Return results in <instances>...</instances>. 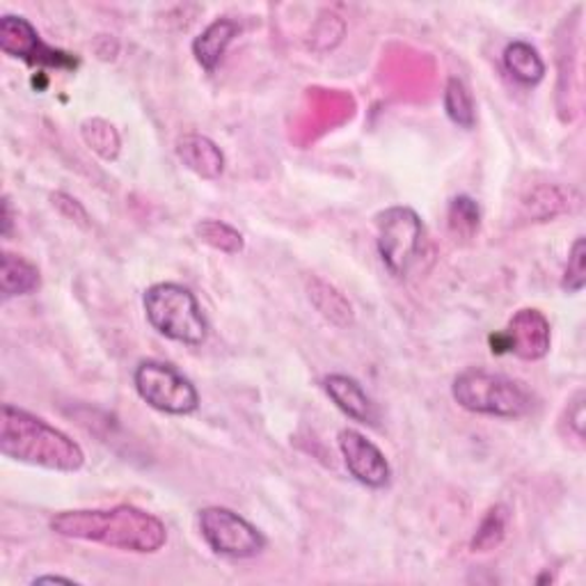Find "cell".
<instances>
[{
    "label": "cell",
    "instance_id": "30bf717a",
    "mask_svg": "<svg viewBox=\"0 0 586 586\" xmlns=\"http://www.w3.org/2000/svg\"><path fill=\"white\" fill-rule=\"evenodd\" d=\"M339 451L344 456L346 470L356 481L367 488H385L393 481V467L385 454L356 428H341L337 436Z\"/></svg>",
    "mask_w": 586,
    "mask_h": 586
},
{
    "label": "cell",
    "instance_id": "8992f818",
    "mask_svg": "<svg viewBox=\"0 0 586 586\" xmlns=\"http://www.w3.org/2000/svg\"><path fill=\"white\" fill-rule=\"evenodd\" d=\"M138 397L153 410L166 415H190L200 408V393L175 365L163 360H142L133 371Z\"/></svg>",
    "mask_w": 586,
    "mask_h": 586
},
{
    "label": "cell",
    "instance_id": "603a6c76",
    "mask_svg": "<svg viewBox=\"0 0 586 586\" xmlns=\"http://www.w3.org/2000/svg\"><path fill=\"white\" fill-rule=\"evenodd\" d=\"M51 202H53V207L67 220H71L76 225H81V227H90V216H88L86 207L81 202H78L76 198H71V195H67V192H53L51 195Z\"/></svg>",
    "mask_w": 586,
    "mask_h": 586
},
{
    "label": "cell",
    "instance_id": "44dd1931",
    "mask_svg": "<svg viewBox=\"0 0 586 586\" xmlns=\"http://www.w3.org/2000/svg\"><path fill=\"white\" fill-rule=\"evenodd\" d=\"M447 220H449V229L454 237L473 239L481 225L479 205L473 198H467V195H458V198L449 202Z\"/></svg>",
    "mask_w": 586,
    "mask_h": 586
},
{
    "label": "cell",
    "instance_id": "2e32d148",
    "mask_svg": "<svg viewBox=\"0 0 586 586\" xmlns=\"http://www.w3.org/2000/svg\"><path fill=\"white\" fill-rule=\"evenodd\" d=\"M501 60L506 71L523 86H538L545 78V62L529 42H511L504 49Z\"/></svg>",
    "mask_w": 586,
    "mask_h": 586
},
{
    "label": "cell",
    "instance_id": "484cf974",
    "mask_svg": "<svg viewBox=\"0 0 586 586\" xmlns=\"http://www.w3.org/2000/svg\"><path fill=\"white\" fill-rule=\"evenodd\" d=\"M49 582H62V584H76V579L71 577H60V575H42V577H34L32 584H49Z\"/></svg>",
    "mask_w": 586,
    "mask_h": 586
},
{
    "label": "cell",
    "instance_id": "52a82bcc",
    "mask_svg": "<svg viewBox=\"0 0 586 586\" xmlns=\"http://www.w3.org/2000/svg\"><path fill=\"white\" fill-rule=\"evenodd\" d=\"M198 527L205 543L220 557L252 559L266 550V536L227 506H207L198 516Z\"/></svg>",
    "mask_w": 586,
    "mask_h": 586
},
{
    "label": "cell",
    "instance_id": "277c9868",
    "mask_svg": "<svg viewBox=\"0 0 586 586\" xmlns=\"http://www.w3.org/2000/svg\"><path fill=\"white\" fill-rule=\"evenodd\" d=\"M142 307L149 326L166 339L186 346H202L209 337V321L202 305L198 296L183 285H151L142 296Z\"/></svg>",
    "mask_w": 586,
    "mask_h": 586
},
{
    "label": "cell",
    "instance_id": "3957f363",
    "mask_svg": "<svg viewBox=\"0 0 586 586\" xmlns=\"http://www.w3.org/2000/svg\"><path fill=\"white\" fill-rule=\"evenodd\" d=\"M451 397L467 413L499 419H518L534 408V395L525 383L477 367L454 378Z\"/></svg>",
    "mask_w": 586,
    "mask_h": 586
},
{
    "label": "cell",
    "instance_id": "5bb4252c",
    "mask_svg": "<svg viewBox=\"0 0 586 586\" xmlns=\"http://www.w3.org/2000/svg\"><path fill=\"white\" fill-rule=\"evenodd\" d=\"M42 278H39V268L12 252H3L0 257V294L3 300L28 296L39 289Z\"/></svg>",
    "mask_w": 586,
    "mask_h": 586
},
{
    "label": "cell",
    "instance_id": "ba28073f",
    "mask_svg": "<svg viewBox=\"0 0 586 586\" xmlns=\"http://www.w3.org/2000/svg\"><path fill=\"white\" fill-rule=\"evenodd\" d=\"M553 348V328L548 317L536 307H523L506 324L504 332L493 337V350H506L525 362L543 360Z\"/></svg>",
    "mask_w": 586,
    "mask_h": 586
},
{
    "label": "cell",
    "instance_id": "cb8c5ba5",
    "mask_svg": "<svg viewBox=\"0 0 586 586\" xmlns=\"http://www.w3.org/2000/svg\"><path fill=\"white\" fill-rule=\"evenodd\" d=\"M573 410H568V419H570V426L575 436L582 440L584 438V393H577L573 406Z\"/></svg>",
    "mask_w": 586,
    "mask_h": 586
},
{
    "label": "cell",
    "instance_id": "e0dca14e",
    "mask_svg": "<svg viewBox=\"0 0 586 586\" xmlns=\"http://www.w3.org/2000/svg\"><path fill=\"white\" fill-rule=\"evenodd\" d=\"M195 237H198L200 244L225 255H239L246 250L244 234L222 220H213V218L200 220L195 225Z\"/></svg>",
    "mask_w": 586,
    "mask_h": 586
},
{
    "label": "cell",
    "instance_id": "8fae6325",
    "mask_svg": "<svg viewBox=\"0 0 586 586\" xmlns=\"http://www.w3.org/2000/svg\"><path fill=\"white\" fill-rule=\"evenodd\" d=\"M324 389L330 401L346 417L369 426L378 424V408L356 378H350L346 374H330L324 378Z\"/></svg>",
    "mask_w": 586,
    "mask_h": 586
},
{
    "label": "cell",
    "instance_id": "ffe728a7",
    "mask_svg": "<svg viewBox=\"0 0 586 586\" xmlns=\"http://www.w3.org/2000/svg\"><path fill=\"white\" fill-rule=\"evenodd\" d=\"M81 136H83L86 145L106 161L117 159V153H120V147H122L120 133L115 131V127L110 122L101 120V117H95V120H86L81 127Z\"/></svg>",
    "mask_w": 586,
    "mask_h": 586
},
{
    "label": "cell",
    "instance_id": "d4e9b609",
    "mask_svg": "<svg viewBox=\"0 0 586 586\" xmlns=\"http://www.w3.org/2000/svg\"><path fill=\"white\" fill-rule=\"evenodd\" d=\"M12 231V202L10 198H3V237L8 239Z\"/></svg>",
    "mask_w": 586,
    "mask_h": 586
},
{
    "label": "cell",
    "instance_id": "7402d4cb",
    "mask_svg": "<svg viewBox=\"0 0 586 586\" xmlns=\"http://www.w3.org/2000/svg\"><path fill=\"white\" fill-rule=\"evenodd\" d=\"M586 285V241L577 237L568 252V264L562 276V289L566 294H579Z\"/></svg>",
    "mask_w": 586,
    "mask_h": 586
},
{
    "label": "cell",
    "instance_id": "4fadbf2b",
    "mask_svg": "<svg viewBox=\"0 0 586 586\" xmlns=\"http://www.w3.org/2000/svg\"><path fill=\"white\" fill-rule=\"evenodd\" d=\"M241 26L231 19H216L209 23L192 42V56L205 71H216V67L222 62L229 44L239 37Z\"/></svg>",
    "mask_w": 586,
    "mask_h": 586
},
{
    "label": "cell",
    "instance_id": "6da1fadb",
    "mask_svg": "<svg viewBox=\"0 0 586 586\" xmlns=\"http://www.w3.org/2000/svg\"><path fill=\"white\" fill-rule=\"evenodd\" d=\"M49 527L64 538L97 543L103 548L133 555H156L168 543L166 523L133 504H117L110 509L60 511L51 518Z\"/></svg>",
    "mask_w": 586,
    "mask_h": 586
},
{
    "label": "cell",
    "instance_id": "7a4b0ae2",
    "mask_svg": "<svg viewBox=\"0 0 586 586\" xmlns=\"http://www.w3.org/2000/svg\"><path fill=\"white\" fill-rule=\"evenodd\" d=\"M0 454L17 463L64 475L78 473L86 465L81 445L47 419L12 404H6L0 410Z\"/></svg>",
    "mask_w": 586,
    "mask_h": 586
},
{
    "label": "cell",
    "instance_id": "9a60e30c",
    "mask_svg": "<svg viewBox=\"0 0 586 586\" xmlns=\"http://www.w3.org/2000/svg\"><path fill=\"white\" fill-rule=\"evenodd\" d=\"M307 294L311 305L319 309V315L326 317L330 324L339 326V328H348L354 326L356 317H354V307L344 298L341 291H337L332 285L315 278L309 280L307 285Z\"/></svg>",
    "mask_w": 586,
    "mask_h": 586
},
{
    "label": "cell",
    "instance_id": "ac0fdd59",
    "mask_svg": "<svg viewBox=\"0 0 586 586\" xmlns=\"http://www.w3.org/2000/svg\"><path fill=\"white\" fill-rule=\"evenodd\" d=\"M443 103H445L447 117L456 127H460L465 131L475 129V125H477L475 99H473L470 90H467V86L460 81V78H449L447 86H445Z\"/></svg>",
    "mask_w": 586,
    "mask_h": 586
},
{
    "label": "cell",
    "instance_id": "d6986e66",
    "mask_svg": "<svg viewBox=\"0 0 586 586\" xmlns=\"http://www.w3.org/2000/svg\"><path fill=\"white\" fill-rule=\"evenodd\" d=\"M506 527H509V509L504 504H495L493 509H488L481 525L477 527L475 538L470 540L473 553H490L499 548L506 536Z\"/></svg>",
    "mask_w": 586,
    "mask_h": 586
},
{
    "label": "cell",
    "instance_id": "5b68a950",
    "mask_svg": "<svg viewBox=\"0 0 586 586\" xmlns=\"http://www.w3.org/2000/svg\"><path fill=\"white\" fill-rule=\"evenodd\" d=\"M426 246L421 218L410 207H389L376 216V248L395 278H408Z\"/></svg>",
    "mask_w": 586,
    "mask_h": 586
},
{
    "label": "cell",
    "instance_id": "9c48e42d",
    "mask_svg": "<svg viewBox=\"0 0 586 586\" xmlns=\"http://www.w3.org/2000/svg\"><path fill=\"white\" fill-rule=\"evenodd\" d=\"M0 51L10 58H19L30 67L76 69L78 60L60 49L42 42V37L26 17L6 14L0 19Z\"/></svg>",
    "mask_w": 586,
    "mask_h": 586
},
{
    "label": "cell",
    "instance_id": "7c38bea8",
    "mask_svg": "<svg viewBox=\"0 0 586 586\" xmlns=\"http://www.w3.org/2000/svg\"><path fill=\"white\" fill-rule=\"evenodd\" d=\"M179 161L202 179H218L225 172L222 149L202 133H183L175 147Z\"/></svg>",
    "mask_w": 586,
    "mask_h": 586
}]
</instances>
